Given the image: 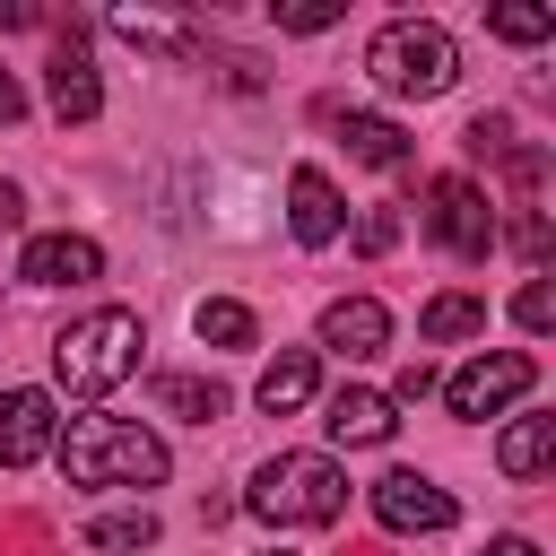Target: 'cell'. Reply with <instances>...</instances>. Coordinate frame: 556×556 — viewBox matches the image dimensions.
<instances>
[{"label": "cell", "mask_w": 556, "mask_h": 556, "mask_svg": "<svg viewBox=\"0 0 556 556\" xmlns=\"http://www.w3.org/2000/svg\"><path fill=\"white\" fill-rule=\"evenodd\" d=\"M139 348H148L139 313L96 304V313H78V321L52 339V374H61V391H113V382L139 374Z\"/></svg>", "instance_id": "6da1fadb"}, {"label": "cell", "mask_w": 556, "mask_h": 556, "mask_svg": "<svg viewBox=\"0 0 556 556\" xmlns=\"http://www.w3.org/2000/svg\"><path fill=\"white\" fill-rule=\"evenodd\" d=\"M61 452V478L70 486H156L165 478V443L148 426H122V417H78Z\"/></svg>", "instance_id": "7a4b0ae2"}, {"label": "cell", "mask_w": 556, "mask_h": 556, "mask_svg": "<svg viewBox=\"0 0 556 556\" xmlns=\"http://www.w3.org/2000/svg\"><path fill=\"white\" fill-rule=\"evenodd\" d=\"M365 70H374L382 96H443L460 78V43L443 26H426V17H400V26H382L365 43Z\"/></svg>", "instance_id": "3957f363"}, {"label": "cell", "mask_w": 556, "mask_h": 556, "mask_svg": "<svg viewBox=\"0 0 556 556\" xmlns=\"http://www.w3.org/2000/svg\"><path fill=\"white\" fill-rule=\"evenodd\" d=\"M252 513H261V521H304V530H321V521L348 513V478H339V460H321V452H278V460L252 478Z\"/></svg>", "instance_id": "277c9868"}, {"label": "cell", "mask_w": 556, "mask_h": 556, "mask_svg": "<svg viewBox=\"0 0 556 556\" xmlns=\"http://www.w3.org/2000/svg\"><path fill=\"white\" fill-rule=\"evenodd\" d=\"M426 226H434V243H443L452 261H486V243H495L486 191H478L469 174H434V191H426Z\"/></svg>", "instance_id": "5b68a950"}, {"label": "cell", "mask_w": 556, "mask_h": 556, "mask_svg": "<svg viewBox=\"0 0 556 556\" xmlns=\"http://www.w3.org/2000/svg\"><path fill=\"white\" fill-rule=\"evenodd\" d=\"M539 382V365L521 356V348H504V356H478V365H460L443 391H452V417H495L504 400H521Z\"/></svg>", "instance_id": "8992f818"}, {"label": "cell", "mask_w": 556, "mask_h": 556, "mask_svg": "<svg viewBox=\"0 0 556 556\" xmlns=\"http://www.w3.org/2000/svg\"><path fill=\"white\" fill-rule=\"evenodd\" d=\"M374 521H382V530H452V521H460V504H452L434 478L391 469V478H374Z\"/></svg>", "instance_id": "52a82bcc"}, {"label": "cell", "mask_w": 556, "mask_h": 556, "mask_svg": "<svg viewBox=\"0 0 556 556\" xmlns=\"http://www.w3.org/2000/svg\"><path fill=\"white\" fill-rule=\"evenodd\" d=\"M61 443V417L43 391H0V469H26Z\"/></svg>", "instance_id": "ba28073f"}, {"label": "cell", "mask_w": 556, "mask_h": 556, "mask_svg": "<svg viewBox=\"0 0 556 556\" xmlns=\"http://www.w3.org/2000/svg\"><path fill=\"white\" fill-rule=\"evenodd\" d=\"M17 278L26 287H87V278H104V252L87 235H35L26 261H17Z\"/></svg>", "instance_id": "9c48e42d"}, {"label": "cell", "mask_w": 556, "mask_h": 556, "mask_svg": "<svg viewBox=\"0 0 556 556\" xmlns=\"http://www.w3.org/2000/svg\"><path fill=\"white\" fill-rule=\"evenodd\" d=\"M321 348H330V356H382V348H391V313H382L374 295H339V304L321 313Z\"/></svg>", "instance_id": "30bf717a"}, {"label": "cell", "mask_w": 556, "mask_h": 556, "mask_svg": "<svg viewBox=\"0 0 556 556\" xmlns=\"http://www.w3.org/2000/svg\"><path fill=\"white\" fill-rule=\"evenodd\" d=\"M287 226H295V243H313V252L339 235V191H330L321 165H295V174H287Z\"/></svg>", "instance_id": "8fae6325"}, {"label": "cell", "mask_w": 556, "mask_h": 556, "mask_svg": "<svg viewBox=\"0 0 556 556\" xmlns=\"http://www.w3.org/2000/svg\"><path fill=\"white\" fill-rule=\"evenodd\" d=\"M52 113H61V122H96V113H104V87H96V70H87L78 26H70L61 52H52Z\"/></svg>", "instance_id": "7c38bea8"}, {"label": "cell", "mask_w": 556, "mask_h": 556, "mask_svg": "<svg viewBox=\"0 0 556 556\" xmlns=\"http://www.w3.org/2000/svg\"><path fill=\"white\" fill-rule=\"evenodd\" d=\"M330 443H348V452H365V443H391L400 434V417H391V400L382 391H330Z\"/></svg>", "instance_id": "4fadbf2b"}, {"label": "cell", "mask_w": 556, "mask_h": 556, "mask_svg": "<svg viewBox=\"0 0 556 556\" xmlns=\"http://www.w3.org/2000/svg\"><path fill=\"white\" fill-rule=\"evenodd\" d=\"M113 35H122L130 52H156V61H174V70H191V61H200V43H191V26H174V17H156V9H113Z\"/></svg>", "instance_id": "5bb4252c"}, {"label": "cell", "mask_w": 556, "mask_h": 556, "mask_svg": "<svg viewBox=\"0 0 556 556\" xmlns=\"http://www.w3.org/2000/svg\"><path fill=\"white\" fill-rule=\"evenodd\" d=\"M339 139H348V156H356V165H382V174H400V165H408V130H400V122H382V113H339Z\"/></svg>", "instance_id": "9a60e30c"}, {"label": "cell", "mask_w": 556, "mask_h": 556, "mask_svg": "<svg viewBox=\"0 0 556 556\" xmlns=\"http://www.w3.org/2000/svg\"><path fill=\"white\" fill-rule=\"evenodd\" d=\"M269 417H295L304 400H313V348H278L269 365H261V391H252Z\"/></svg>", "instance_id": "2e32d148"}, {"label": "cell", "mask_w": 556, "mask_h": 556, "mask_svg": "<svg viewBox=\"0 0 556 556\" xmlns=\"http://www.w3.org/2000/svg\"><path fill=\"white\" fill-rule=\"evenodd\" d=\"M547 443H556V417H521V426L495 443V469H504V478H539V469H547Z\"/></svg>", "instance_id": "e0dca14e"}, {"label": "cell", "mask_w": 556, "mask_h": 556, "mask_svg": "<svg viewBox=\"0 0 556 556\" xmlns=\"http://www.w3.org/2000/svg\"><path fill=\"white\" fill-rule=\"evenodd\" d=\"M156 400H165L174 417H191V426L226 417V391H217V382H200V374H156Z\"/></svg>", "instance_id": "ac0fdd59"}, {"label": "cell", "mask_w": 556, "mask_h": 556, "mask_svg": "<svg viewBox=\"0 0 556 556\" xmlns=\"http://www.w3.org/2000/svg\"><path fill=\"white\" fill-rule=\"evenodd\" d=\"M87 547H96V556H130V547H156V513H96V521H87Z\"/></svg>", "instance_id": "d6986e66"}, {"label": "cell", "mask_w": 556, "mask_h": 556, "mask_svg": "<svg viewBox=\"0 0 556 556\" xmlns=\"http://www.w3.org/2000/svg\"><path fill=\"white\" fill-rule=\"evenodd\" d=\"M417 330H426V339H478V330H486V304H478V295H434V304L417 313Z\"/></svg>", "instance_id": "ffe728a7"}, {"label": "cell", "mask_w": 556, "mask_h": 556, "mask_svg": "<svg viewBox=\"0 0 556 556\" xmlns=\"http://www.w3.org/2000/svg\"><path fill=\"white\" fill-rule=\"evenodd\" d=\"M191 330H200L208 348H252V313H243V304H226V295L191 304Z\"/></svg>", "instance_id": "44dd1931"}, {"label": "cell", "mask_w": 556, "mask_h": 556, "mask_svg": "<svg viewBox=\"0 0 556 556\" xmlns=\"http://www.w3.org/2000/svg\"><path fill=\"white\" fill-rule=\"evenodd\" d=\"M486 26H495L504 43H539V35H556V17H547V9H486Z\"/></svg>", "instance_id": "7402d4cb"}, {"label": "cell", "mask_w": 556, "mask_h": 556, "mask_svg": "<svg viewBox=\"0 0 556 556\" xmlns=\"http://www.w3.org/2000/svg\"><path fill=\"white\" fill-rule=\"evenodd\" d=\"M513 321H521V330H547V321H556V287H547V278H530V287L513 295Z\"/></svg>", "instance_id": "603a6c76"}, {"label": "cell", "mask_w": 556, "mask_h": 556, "mask_svg": "<svg viewBox=\"0 0 556 556\" xmlns=\"http://www.w3.org/2000/svg\"><path fill=\"white\" fill-rule=\"evenodd\" d=\"M391 243H400V217H391V208H365V226H356V252L374 261V252H391Z\"/></svg>", "instance_id": "cb8c5ba5"}, {"label": "cell", "mask_w": 556, "mask_h": 556, "mask_svg": "<svg viewBox=\"0 0 556 556\" xmlns=\"http://www.w3.org/2000/svg\"><path fill=\"white\" fill-rule=\"evenodd\" d=\"M278 26H287V35H321V26H339V9H330V0H313V9H278Z\"/></svg>", "instance_id": "d4e9b609"}, {"label": "cell", "mask_w": 556, "mask_h": 556, "mask_svg": "<svg viewBox=\"0 0 556 556\" xmlns=\"http://www.w3.org/2000/svg\"><path fill=\"white\" fill-rule=\"evenodd\" d=\"M426 391H434V365H426V356H417V365H400V382H391V408H400V400H408V408H417V400H426Z\"/></svg>", "instance_id": "484cf974"}, {"label": "cell", "mask_w": 556, "mask_h": 556, "mask_svg": "<svg viewBox=\"0 0 556 556\" xmlns=\"http://www.w3.org/2000/svg\"><path fill=\"white\" fill-rule=\"evenodd\" d=\"M513 243L539 261V252H547V217H539V208H530V217H513Z\"/></svg>", "instance_id": "4316f807"}, {"label": "cell", "mask_w": 556, "mask_h": 556, "mask_svg": "<svg viewBox=\"0 0 556 556\" xmlns=\"http://www.w3.org/2000/svg\"><path fill=\"white\" fill-rule=\"evenodd\" d=\"M9 122H26V87L0 70V130H9Z\"/></svg>", "instance_id": "83f0119b"}, {"label": "cell", "mask_w": 556, "mask_h": 556, "mask_svg": "<svg viewBox=\"0 0 556 556\" xmlns=\"http://www.w3.org/2000/svg\"><path fill=\"white\" fill-rule=\"evenodd\" d=\"M17 217H26V200H17V182H0V235H9Z\"/></svg>", "instance_id": "f1b7e54d"}, {"label": "cell", "mask_w": 556, "mask_h": 556, "mask_svg": "<svg viewBox=\"0 0 556 556\" xmlns=\"http://www.w3.org/2000/svg\"><path fill=\"white\" fill-rule=\"evenodd\" d=\"M486 556H539L530 539H486Z\"/></svg>", "instance_id": "f546056e"}]
</instances>
